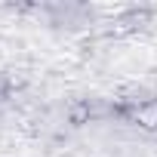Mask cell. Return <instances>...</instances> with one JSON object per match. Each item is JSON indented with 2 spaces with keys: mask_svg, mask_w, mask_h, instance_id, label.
I'll return each mask as SVG.
<instances>
[{
  "mask_svg": "<svg viewBox=\"0 0 157 157\" xmlns=\"http://www.w3.org/2000/svg\"><path fill=\"white\" fill-rule=\"evenodd\" d=\"M108 114L126 123H139L145 129H157V99H120L108 108Z\"/></svg>",
  "mask_w": 157,
  "mask_h": 157,
  "instance_id": "6da1fadb",
  "label": "cell"
}]
</instances>
